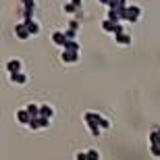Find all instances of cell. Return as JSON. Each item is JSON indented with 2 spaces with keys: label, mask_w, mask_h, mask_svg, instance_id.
Here are the masks:
<instances>
[{
  "label": "cell",
  "mask_w": 160,
  "mask_h": 160,
  "mask_svg": "<svg viewBox=\"0 0 160 160\" xmlns=\"http://www.w3.org/2000/svg\"><path fill=\"white\" fill-rule=\"evenodd\" d=\"M83 121H85V125H88V129H89V133H92V135L98 137L102 133V127H100V123H98V121H100V114H98V112L88 110V112L83 114Z\"/></svg>",
  "instance_id": "cell-1"
},
{
  "label": "cell",
  "mask_w": 160,
  "mask_h": 160,
  "mask_svg": "<svg viewBox=\"0 0 160 160\" xmlns=\"http://www.w3.org/2000/svg\"><path fill=\"white\" fill-rule=\"evenodd\" d=\"M142 19V6L137 4H129L123 11V21H129V23H137Z\"/></svg>",
  "instance_id": "cell-2"
},
{
  "label": "cell",
  "mask_w": 160,
  "mask_h": 160,
  "mask_svg": "<svg viewBox=\"0 0 160 160\" xmlns=\"http://www.w3.org/2000/svg\"><path fill=\"white\" fill-rule=\"evenodd\" d=\"M6 73L8 75H15V73H21V69H23V62H21V58H8L4 65Z\"/></svg>",
  "instance_id": "cell-3"
},
{
  "label": "cell",
  "mask_w": 160,
  "mask_h": 160,
  "mask_svg": "<svg viewBox=\"0 0 160 160\" xmlns=\"http://www.w3.org/2000/svg\"><path fill=\"white\" fill-rule=\"evenodd\" d=\"M79 54H81V52H75V50H65V48H62L60 60H62L65 65H75V62L79 60Z\"/></svg>",
  "instance_id": "cell-4"
},
{
  "label": "cell",
  "mask_w": 160,
  "mask_h": 160,
  "mask_svg": "<svg viewBox=\"0 0 160 160\" xmlns=\"http://www.w3.org/2000/svg\"><path fill=\"white\" fill-rule=\"evenodd\" d=\"M12 31H15V36L19 38V40H29L31 38V33H29V29H27V25L21 21V23H17L15 27H12Z\"/></svg>",
  "instance_id": "cell-5"
},
{
  "label": "cell",
  "mask_w": 160,
  "mask_h": 160,
  "mask_svg": "<svg viewBox=\"0 0 160 160\" xmlns=\"http://www.w3.org/2000/svg\"><path fill=\"white\" fill-rule=\"evenodd\" d=\"M48 125H50V119H46V117H33L29 123V129L38 131V129H46Z\"/></svg>",
  "instance_id": "cell-6"
},
{
  "label": "cell",
  "mask_w": 160,
  "mask_h": 160,
  "mask_svg": "<svg viewBox=\"0 0 160 160\" xmlns=\"http://www.w3.org/2000/svg\"><path fill=\"white\" fill-rule=\"evenodd\" d=\"M79 29H81L79 21H77V19H73L71 23H69V29H65V36L69 38V40H75V36L79 33Z\"/></svg>",
  "instance_id": "cell-7"
},
{
  "label": "cell",
  "mask_w": 160,
  "mask_h": 160,
  "mask_svg": "<svg viewBox=\"0 0 160 160\" xmlns=\"http://www.w3.org/2000/svg\"><path fill=\"white\" fill-rule=\"evenodd\" d=\"M67 42H69V38L65 36V31H54V33H52V44H54V46L65 48Z\"/></svg>",
  "instance_id": "cell-8"
},
{
  "label": "cell",
  "mask_w": 160,
  "mask_h": 160,
  "mask_svg": "<svg viewBox=\"0 0 160 160\" xmlns=\"http://www.w3.org/2000/svg\"><path fill=\"white\" fill-rule=\"evenodd\" d=\"M31 119H33V117L27 112V108H19V110H17V121H19L21 125H27V127H29Z\"/></svg>",
  "instance_id": "cell-9"
},
{
  "label": "cell",
  "mask_w": 160,
  "mask_h": 160,
  "mask_svg": "<svg viewBox=\"0 0 160 160\" xmlns=\"http://www.w3.org/2000/svg\"><path fill=\"white\" fill-rule=\"evenodd\" d=\"M114 42H117L119 46H131L133 38H131L129 31H123V33H119V36H114Z\"/></svg>",
  "instance_id": "cell-10"
},
{
  "label": "cell",
  "mask_w": 160,
  "mask_h": 160,
  "mask_svg": "<svg viewBox=\"0 0 160 160\" xmlns=\"http://www.w3.org/2000/svg\"><path fill=\"white\" fill-rule=\"evenodd\" d=\"M8 77H11V83H15V85H25V83H29V77H27L23 71L15 73V75H8Z\"/></svg>",
  "instance_id": "cell-11"
},
{
  "label": "cell",
  "mask_w": 160,
  "mask_h": 160,
  "mask_svg": "<svg viewBox=\"0 0 160 160\" xmlns=\"http://www.w3.org/2000/svg\"><path fill=\"white\" fill-rule=\"evenodd\" d=\"M23 23H25V21H23ZM25 25H27V29H29L31 38H33V36H40V31H42V27H40V23H38L36 19H31V21H27V23H25Z\"/></svg>",
  "instance_id": "cell-12"
},
{
  "label": "cell",
  "mask_w": 160,
  "mask_h": 160,
  "mask_svg": "<svg viewBox=\"0 0 160 160\" xmlns=\"http://www.w3.org/2000/svg\"><path fill=\"white\" fill-rule=\"evenodd\" d=\"M40 117L52 119V117H54V106H52V104H40Z\"/></svg>",
  "instance_id": "cell-13"
},
{
  "label": "cell",
  "mask_w": 160,
  "mask_h": 160,
  "mask_svg": "<svg viewBox=\"0 0 160 160\" xmlns=\"http://www.w3.org/2000/svg\"><path fill=\"white\" fill-rule=\"evenodd\" d=\"M117 25H119V23H112V21L104 19V21H102V31H104V33H110V36H114V31H117Z\"/></svg>",
  "instance_id": "cell-14"
},
{
  "label": "cell",
  "mask_w": 160,
  "mask_h": 160,
  "mask_svg": "<svg viewBox=\"0 0 160 160\" xmlns=\"http://www.w3.org/2000/svg\"><path fill=\"white\" fill-rule=\"evenodd\" d=\"M127 0H112L110 2V6H108V11H125L127 8Z\"/></svg>",
  "instance_id": "cell-15"
},
{
  "label": "cell",
  "mask_w": 160,
  "mask_h": 160,
  "mask_svg": "<svg viewBox=\"0 0 160 160\" xmlns=\"http://www.w3.org/2000/svg\"><path fill=\"white\" fill-rule=\"evenodd\" d=\"M19 6L21 8H29V11H36V0H19Z\"/></svg>",
  "instance_id": "cell-16"
},
{
  "label": "cell",
  "mask_w": 160,
  "mask_h": 160,
  "mask_svg": "<svg viewBox=\"0 0 160 160\" xmlns=\"http://www.w3.org/2000/svg\"><path fill=\"white\" fill-rule=\"evenodd\" d=\"M27 112L31 114V117H40V104H33V102H31V104H27Z\"/></svg>",
  "instance_id": "cell-17"
},
{
  "label": "cell",
  "mask_w": 160,
  "mask_h": 160,
  "mask_svg": "<svg viewBox=\"0 0 160 160\" xmlns=\"http://www.w3.org/2000/svg\"><path fill=\"white\" fill-rule=\"evenodd\" d=\"M62 8H65L67 15H77V11H79V8L73 4V2H65V6H62Z\"/></svg>",
  "instance_id": "cell-18"
},
{
  "label": "cell",
  "mask_w": 160,
  "mask_h": 160,
  "mask_svg": "<svg viewBox=\"0 0 160 160\" xmlns=\"http://www.w3.org/2000/svg\"><path fill=\"white\" fill-rule=\"evenodd\" d=\"M65 50H75V52H81V46H79L75 40H69V42H67V46H65Z\"/></svg>",
  "instance_id": "cell-19"
},
{
  "label": "cell",
  "mask_w": 160,
  "mask_h": 160,
  "mask_svg": "<svg viewBox=\"0 0 160 160\" xmlns=\"http://www.w3.org/2000/svg\"><path fill=\"white\" fill-rule=\"evenodd\" d=\"M150 154L154 158H160V143H150Z\"/></svg>",
  "instance_id": "cell-20"
},
{
  "label": "cell",
  "mask_w": 160,
  "mask_h": 160,
  "mask_svg": "<svg viewBox=\"0 0 160 160\" xmlns=\"http://www.w3.org/2000/svg\"><path fill=\"white\" fill-rule=\"evenodd\" d=\"M85 152H88V160H100V152H98V150L89 148V150H85Z\"/></svg>",
  "instance_id": "cell-21"
},
{
  "label": "cell",
  "mask_w": 160,
  "mask_h": 160,
  "mask_svg": "<svg viewBox=\"0 0 160 160\" xmlns=\"http://www.w3.org/2000/svg\"><path fill=\"white\" fill-rule=\"evenodd\" d=\"M98 123H100V127H102V129H108V127H110V121H108V119H104L102 114H100V121H98Z\"/></svg>",
  "instance_id": "cell-22"
},
{
  "label": "cell",
  "mask_w": 160,
  "mask_h": 160,
  "mask_svg": "<svg viewBox=\"0 0 160 160\" xmlns=\"http://www.w3.org/2000/svg\"><path fill=\"white\" fill-rule=\"evenodd\" d=\"M75 160H88V152H77V154H75Z\"/></svg>",
  "instance_id": "cell-23"
},
{
  "label": "cell",
  "mask_w": 160,
  "mask_h": 160,
  "mask_svg": "<svg viewBox=\"0 0 160 160\" xmlns=\"http://www.w3.org/2000/svg\"><path fill=\"white\" fill-rule=\"evenodd\" d=\"M71 2H73V4H75V6H77L79 11H81V6H83V0H71Z\"/></svg>",
  "instance_id": "cell-24"
},
{
  "label": "cell",
  "mask_w": 160,
  "mask_h": 160,
  "mask_svg": "<svg viewBox=\"0 0 160 160\" xmlns=\"http://www.w3.org/2000/svg\"><path fill=\"white\" fill-rule=\"evenodd\" d=\"M98 2H100V4H104V6H110V2H112V0H98Z\"/></svg>",
  "instance_id": "cell-25"
},
{
  "label": "cell",
  "mask_w": 160,
  "mask_h": 160,
  "mask_svg": "<svg viewBox=\"0 0 160 160\" xmlns=\"http://www.w3.org/2000/svg\"><path fill=\"white\" fill-rule=\"evenodd\" d=\"M156 131H158V133H160V125H158V127H156Z\"/></svg>",
  "instance_id": "cell-26"
}]
</instances>
